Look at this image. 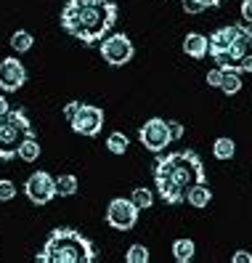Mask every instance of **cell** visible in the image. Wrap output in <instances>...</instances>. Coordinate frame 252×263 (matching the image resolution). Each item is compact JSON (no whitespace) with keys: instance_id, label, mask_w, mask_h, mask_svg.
<instances>
[{"instance_id":"obj_25","label":"cell","mask_w":252,"mask_h":263,"mask_svg":"<svg viewBox=\"0 0 252 263\" xmlns=\"http://www.w3.org/2000/svg\"><path fill=\"white\" fill-rule=\"evenodd\" d=\"M204 6L197 3V0H183V13H188V16H194V13H202Z\"/></svg>"},{"instance_id":"obj_29","label":"cell","mask_w":252,"mask_h":263,"mask_svg":"<svg viewBox=\"0 0 252 263\" xmlns=\"http://www.w3.org/2000/svg\"><path fill=\"white\" fill-rule=\"evenodd\" d=\"M197 3H202V6H204V11H207V8H215V6H220L223 0H197Z\"/></svg>"},{"instance_id":"obj_4","label":"cell","mask_w":252,"mask_h":263,"mask_svg":"<svg viewBox=\"0 0 252 263\" xmlns=\"http://www.w3.org/2000/svg\"><path fill=\"white\" fill-rule=\"evenodd\" d=\"M96 247L77 229H53L37 253V263H93Z\"/></svg>"},{"instance_id":"obj_30","label":"cell","mask_w":252,"mask_h":263,"mask_svg":"<svg viewBox=\"0 0 252 263\" xmlns=\"http://www.w3.org/2000/svg\"><path fill=\"white\" fill-rule=\"evenodd\" d=\"M8 109H11V106H8V99H6V96H0V115H6Z\"/></svg>"},{"instance_id":"obj_22","label":"cell","mask_w":252,"mask_h":263,"mask_svg":"<svg viewBox=\"0 0 252 263\" xmlns=\"http://www.w3.org/2000/svg\"><path fill=\"white\" fill-rule=\"evenodd\" d=\"M128 263H149V247L146 245H130L128 253H125Z\"/></svg>"},{"instance_id":"obj_2","label":"cell","mask_w":252,"mask_h":263,"mask_svg":"<svg viewBox=\"0 0 252 263\" xmlns=\"http://www.w3.org/2000/svg\"><path fill=\"white\" fill-rule=\"evenodd\" d=\"M120 8L114 0H67L61 8V29L83 45H96L114 29Z\"/></svg>"},{"instance_id":"obj_8","label":"cell","mask_w":252,"mask_h":263,"mask_svg":"<svg viewBox=\"0 0 252 263\" xmlns=\"http://www.w3.org/2000/svg\"><path fill=\"white\" fill-rule=\"evenodd\" d=\"M133 56H135L133 40L125 35V32L106 35V37L101 40V59L106 61L109 67H125Z\"/></svg>"},{"instance_id":"obj_23","label":"cell","mask_w":252,"mask_h":263,"mask_svg":"<svg viewBox=\"0 0 252 263\" xmlns=\"http://www.w3.org/2000/svg\"><path fill=\"white\" fill-rule=\"evenodd\" d=\"M16 197V183L8 178H0V202H11Z\"/></svg>"},{"instance_id":"obj_19","label":"cell","mask_w":252,"mask_h":263,"mask_svg":"<svg viewBox=\"0 0 252 263\" xmlns=\"http://www.w3.org/2000/svg\"><path fill=\"white\" fill-rule=\"evenodd\" d=\"M128 146H130V138L125 136V133L114 130V133L106 136V149L112 152V154H125V152H128Z\"/></svg>"},{"instance_id":"obj_24","label":"cell","mask_w":252,"mask_h":263,"mask_svg":"<svg viewBox=\"0 0 252 263\" xmlns=\"http://www.w3.org/2000/svg\"><path fill=\"white\" fill-rule=\"evenodd\" d=\"M223 77H226V69L212 67V69L207 72V85H210V88H220V85H223Z\"/></svg>"},{"instance_id":"obj_10","label":"cell","mask_w":252,"mask_h":263,"mask_svg":"<svg viewBox=\"0 0 252 263\" xmlns=\"http://www.w3.org/2000/svg\"><path fill=\"white\" fill-rule=\"evenodd\" d=\"M24 194H27V199L32 205L45 208L59 194L56 192V178L51 173H45V170H37V173H32V176L24 181Z\"/></svg>"},{"instance_id":"obj_9","label":"cell","mask_w":252,"mask_h":263,"mask_svg":"<svg viewBox=\"0 0 252 263\" xmlns=\"http://www.w3.org/2000/svg\"><path fill=\"white\" fill-rule=\"evenodd\" d=\"M138 208L130 197H114L106 208V223L114 231H130L138 223Z\"/></svg>"},{"instance_id":"obj_21","label":"cell","mask_w":252,"mask_h":263,"mask_svg":"<svg viewBox=\"0 0 252 263\" xmlns=\"http://www.w3.org/2000/svg\"><path fill=\"white\" fill-rule=\"evenodd\" d=\"M220 90H223L226 96H236V93H239V90H242V77H239V72H226Z\"/></svg>"},{"instance_id":"obj_26","label":"cell","mask_w":252,"mask_h":263,"mask_svg":"<svg viewBox=\"0 0 252 263\" xmlns=\"http://www.w3.org/2000/svg\"><path fill=\"white\" fill-rule=\"evenodd\" d=\"M239 13H242V22L244 24H252V0H242Z\"/></svg>"},{"instance_id":"obj_13","label":"cell","mask_w":252,"mask_h":263,"mask_svg":"<svg viewBox=\"0 0 252 263\" xmlns=\"http://www.w3.org/2000/svg\"><path fill=\"white\" fill-rule=\"evenodd\" d=\"M186 202L191 205L194 210H204V208L212 202V189H210V183H207V181L197 183V186L186 194Z\"/></svg>"},{"instance_id":"obj_7","label":"cell","mask_w":252,"mask_h":263,"mask_svg":"<svg viewBox=\"0 0 252 263\" xmlns=\"http://www.w3.org/2000/svg\"><path fill=\"white\" fill-rule=\"evenodd\" d=\"M104 120H106V115H104L101 106H96V104H83V101H77L74 112L67 117V122L72 125V130L80 133V136H88V138H93V136L101 133Z\"/></svg>"},{"instance_id":"obj_17","label":"cell","mask_w":252,"mask_h":263,"mask_svg":"<svg viewBox=\"0 0 252 263\" xmlns=\"http://www.w3.org/2000/svg\"><path fill=\"white\" fill-rule=\"evenodd\" d=\"M40 141H37V136H29L27 141L22 144V149H19V160L22 162H37V157H40Z\"/></svg>"},{"instance_id":"obj_14","label":"cell","mask_w":252,"mask_h":263,"mask_svg":"<svg viewBox=\"0 0 252 263\" xmlns=\"http://www.w3.org/2000/svg\"><path fill=\"white\" fill-rule=\"evenodd\" d=\"M194 255H197V245H194V239H176L172 242V258H176L178 263H191L194 260Z\"/></svg>"},{"instance_id":"obj_3","label":"cell","mask_w":252,"mask_h":263,"mask_svg":"<svg viewBox=\"0 0 252 263\" xmlns=\"http://www.w3.org/2000/svg\"><path fill=\"white\" fill-rule=\"evenodd\" d=\"M210 59L226 72H252V29L249 24H226L210 35Z\"/></svg>"},{"instance_id":"obj_1","label":"cell","mask_w":252,"mask_h":263,"mask_svg":"<svg viewBox=\"0 0 252 263\" xmlns=\"http://www.w3.org/2000/svg\"><path fill=\"white\" fill-rule=\"evenodd\" d=\"M202 181H207V170L194 149L167 152L154 162V186L167 205L186 202V194Z\"/></svg>"},{"instance_id":"obj_18","label":"cell","mask_w":252,"mask_h":263,"mask_svg":"<svg viewBox=\"0 0 252 263\" xmlns=\"http://www.w3.org/2000/svg\"><path fill=\"white\" fill-rule=\"evenodd\" d=\"M77 189H80V181H77V176L67 173V176H59V178H56V192H59V197H72V194H77Z\"/></svg>"},{"instance_id":"obj_20","label":"cell","mask_w":252,"mask_h":263,"mask_svg":"<svg viewBox=\"0 0 252 263\" xmlns=\"http://www.w3.org/2000/svg\"><path fill=\"white\" fill-rule=\"evenodd\" d=\"M130 199L135 202L138 210H149V208L154 205V194H151V189H144V186L133 189V192H130Z\"/></svg>"},{"instance_id":"obj_5","label":"cell","mask_w":252,"mask_h":263,"mask_svg":"<svg viewBox=\"0 0 252 263\" xmlns=\"http://www.w3.org/2000/svg\"><path fill=\"white\" fill-rule=\"evenodd\" d=\"M29 136H35V128L24 109H8L0 115V162L19 157V149Z\"/></svg>"},{"instance_id":"obj_6","label":"cell","mask_w":252,"mask_h":263,"mask_svg":"<svg viewBox=\"0 0 252 263\" xmlns=\"http://www.w3.org/2000/svg\"><path fill=\"white\" fill-rule=\"evenodd\" d=\"M138 141H141V146H146L151 154H162L172 141H176L172 128H170V120H162V117L146 120L144 125H141V130H138Z\"/></svg>"},{"instance_id":"obj_15","label":"cell","mask_w":252,"mask_h":263,"mask_svg":"<svg viewBox=\"0 0 252 263\" xmlns=\"http://www.w3.org/2000/svg\"><path fill=\"white\" fill-rule=\"evenodd\" d=\"M234 154H236V144H234V138H228V136L215 138V144H212V157H215V160L228 162V160H234Z\"/></svg>"},{"instance_id":"obj_28","label":"cell","mask_w":252,"mask_h":263,"mask_svg":"<svg viewBox=\"0 0 252 263\" xmlns=\"http://www.w3.org/2000/svg\"><path fill=\"white\" fill-rule=\"evenodd\" d=\"M170 128H172V136H176V141H178V138H183V125H181V122L170 120Z\"/></svg>"},{"instance_id":"obj_11","label":"cell","mask_w":252,"mask_h":263,"mask_svg":"<svg viewBox=\"0 0 252 263\" xmlns=\"http://www.w3.org/2000/svg\"><path fill=\"white\" fill-rule=\"evenodd\" d=\"M27 83V69L16 56H8L0 61V90L3 93H16Z\"/></svg>"},{"instance_id":"obj_27","label":"cell","mask_w":252,"mask_h":263,"mask_svg":"<svg viewBox=\"0 0 252 263\" xmlns=\"http://www.w3.org/2000/svg\"><path fill=\"white\" fill-rule=\"evenodd\" d=\"M231 260H234V263H252V253H247V250H236V253L231 255Z\"/></svg>"},{"instance_id":"obj_16","label":"cell","mask_w":252,"mask_h":263,"mask_svg":"<svg viewBox=\"0 0 252 263\" xmlns=\"http://www.w3.org/2000/svg\"><path fill=\"white\" fill-rule=\"evenodd\" d=\"M8 45H11V48L16 51V53H27V51H32L35 37H32V32H27V29H16V32L11 35Z\"/></svg>"},{"instance_id":"obj_12","label":"cell","mask_w":252,"mask_h":263,"mask_svg":"<svg viewBox=\"0 0 252 263\" xmlns=\"http://www.w3.org/2000/svg\"><path fill=\"white\" fill-rule=\"evenodd\" d=\"M183 53L191 59H204L210 53V37L202 32H186L183 37Z\"/></svg>"}]
</instances>
